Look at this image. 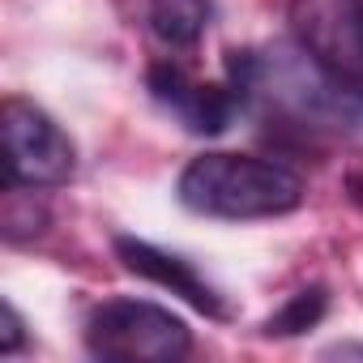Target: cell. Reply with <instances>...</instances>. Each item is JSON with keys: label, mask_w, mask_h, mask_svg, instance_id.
I'll return each mask as SVG.
<instances>
[{"label": "cell", "mask_w": 363, "mask_h": 363, "mask_svg": "<svg viewBox=\"0 0 363 363\" xmlns=\"http://www.w3.org/2000/svg\"><path fill=\"white\" fill-rule=\"evenodd\" d=\"M295 43L342 86L363 90V0H291Z\"/></svg>", "instance_id": "277c9868"}, {"label": "cell", "mask_w": 363, "mask_h": 363, "mask_svg": "<svg viewBox=\"0 0 363 363\" xmlns=\"http://www.w3.org/2000/svg\"><path fill=\"white\" fill-rule=\"evenodd\" d=\"M175 197L184 210L223 223H252V218H282L303 206V179L278 158L261 154H197L179 171Z\"/></svg>", "instance_id": "6da1fadb"}, {"label": "cell", "mask_w": 363, "mask_h": 363, "mask_svg": "<svg viewBox=\"0 0 363 363\" xmlns=\"http://www.w3.org/2000/svg\"><path fill=\"white\" fill-rule=\"evenodd\" d=\"M325 308H329V295H325V286H308V291H299V295H291L269 320H265V333L269 337H291V333H303V329H312L320 316H325Z\"/></svg>", "instance_id": "ba28073f"}, {"label": "cell", "mask_w": 363, "mask_h": 363, "mask_svg": "<svg viewBox=\"0 0 363 363\" xmlns=\"http://www.w3.org/2000/svg\"><path fill=\"white\" fill-rule=\"evenodd\" d=\"M116 257H120V265H124L128 274H137V278H145V282H154V286L179 295V299H189L197 312H206V316H227L218 291H214L184 257H175V252H167V248H158V244H150V240H133V235H120V240H116Z\"/></svg>", "instance_id": "8992f818"}, {"label": "cell", "mask_w": 363, "mask_h": 363, "mask_svg": "<svg viewBox=\"0 0 363 363\" xmlns=\"http://www.w3.org/2000/svg\"><path fill=\"white\" fill-rule=\"evenodd\" d=\"M0 137H5V184L9 189H65L77 175L73 137L30 99L9 94L0 103Z\"/></svg>", "instance_id": "3957f363"}, {"label": "cell", "mask_w": 363, "mask_h": 363, "mask_svg": "<svg viewBox=\"0 0 363 363\" xmlns=\"http://www.w3.org/2000/svg\"><path fill=\"white\" fill-rule=\"evenodd\" d=\"M0 316H5V329H0V354H18L22 350V337H26L22 333L26 325H22V316H18L13 303H5V312H0Z\"/></svg>", "instance_id": "9c48e42d"}, {"label": "cell", "mask_w": 363, "mask_h": 363, "mask_svg": "<svg viewBox=\"0 0 363 363\" xmlns=\"http://www.w3.org/2000/svg\"><path fill=\"white\" fill-rule=\"evenodd\" d=\"M86 350L111 363H175L193 350V329L162 303L116 295L90 308L86 316Z\"/></svg>", "instance_id": "7a4b0ae2"}, {"label": "cell", "mask_w": 363, "mask_h": 363, "mask_svg": "<svg viewBox=\"0 0 363 363\" xmlns=\"http://www.w3.org/2000/svg\"><path fill=\"white\" fill-rule=\"evenodd\" d=\"M150 30L167 48H193L210 30L214 5L210 0H150Z\"/></svg>", "instance_id": "52a82bcc"}, {"label": "cell", "mask_w": 363, "mask_h": 363, "mask_svg": "<svg viewBox=\"0 0 363 363\" xmlns=\"http://www.w3.org/2000/svg\"><path fill=\"white\" fill-rule=\"evenodd\" d=\"M150 94L154 103H162L179 124L197 137H218L227 133V124L235 120L244 94L235 86H214V82H201L193 77L189 69L179 65H154L150 69Z\"/></svg>", "instance_id": "5b68a950"}]
</instances>
